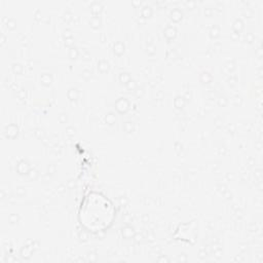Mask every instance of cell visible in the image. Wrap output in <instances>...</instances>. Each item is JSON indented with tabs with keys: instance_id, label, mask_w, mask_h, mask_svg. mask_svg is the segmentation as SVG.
<instances>
[{
	"instance_id": "obj_1",
	"label": "cell",
	"mask_w": 263,
	"mask_h": 263,
	"mask_svg": "<svg viewBox=\"0 0 263 263\" xmlns=\"http://www.w3.org/2000/svg\"><path fill=\"white\" fill-rule=\"evenodd\" d=\"M81 221L91 230H101L108 226L112 218L110 201L99 193H90L81 206Z\"/></svg>"
}]
</instances>
